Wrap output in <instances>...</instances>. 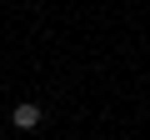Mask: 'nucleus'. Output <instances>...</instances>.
Here are the masks:
<instances>
[{
	"mask_svg": "<svg viewBox=\"0 0 150 140\" xmlns=\"http://www.w3.org/2000/svg\"><path fill=\"white\" fill-rule=\"evenodd\" d=\"M10 125H15V130H35V125H40V105H35V100L15 105V110H10Z\"/></svg>",
	"mask_w": 150,
	"mask_h": 140,
	"instance_id": "obj_1",
	"label": "nucleus"
}]
</instances>
